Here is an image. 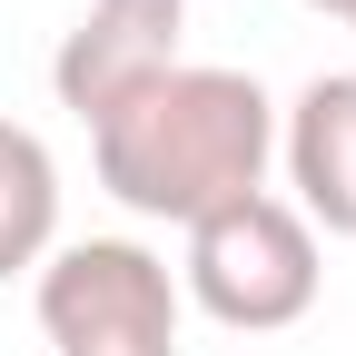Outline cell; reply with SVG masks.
Returning <instances> with one entry per match:
<instances>
[{"label":"cell","mask_w":356,"mask_h":356,"mask_svg":"<svg viewBox=\"0 0 356 356\" xmlns=\"http://www.w3.org/2000/svg\"><path fill=\"white\" fill-rule=\"evenodd\" d=\"M89 159H99V188L129 218H159V228H198L208 208L257 198L267 159H277V99L248 70H188L149 79L129 109H109L89 129Z\"/></svg>","instance_id":"6da1fadb"},{"label":"cell","mask_w":356,"mask_h":356,"mask_svg":"<svg viewBox=\"0 0 356 356\" xmlns=\"http://www.w3.org/2000/svg\"><path fill=\"white\" fill-rule=\"evenodd\" d=\"M307 10H327V20H346V30H356V0H307Z\"/></svg>","instance_id":"52a82bcc"},{"label":"cell","mask_w":356,"mask_h":356,"mask_svg":"<svg viewBox=\"0 0 356 356\" xmlns=\"http://www.w3.org/2000/svg\"><path fill=\"white\" fill-rule=\"evenodd\" d=\"M60 238V159L40 149V129L0 119V277L40 267Z\"/></svg>","instance_id":"8992f818"},{"label":"cell","mask_w":356,"mask_h":356,"mask_svg":"<svg viewBox=\"0 0 356 356\" xmlns=\"http://www.w3.org/2000/svg\"><path fill=\"white\" fill-rule=\"evenodd\" d=\"M178 267L139 238H79L40 257L50 356H178Z\"/></svg>","instance_id":"3957f363"},{"label":"cell","mask_w":356,"mask_h":356,"mask_svg":"<svg viewBox=\"0 0 356 356\" xmlns=\"http://www.w3.org/2000/svg\"><path fill=\"white\" fill-rule=\"evenodd\" d=\"M178 40H188V0H89L70 20V40L50 50V89L60 109H79L99 129L109 109H129L149 79L178 70Z\"/></svg>","instance_id":"277c9868"},{"label":"cell","mask_w":356,"mask_h":356,"mask_svg":"<svg viewBox=\"0 0 356 356\" xmlns=\"http://www.w3.org/2000/svg\"><path fill=\"white\" fill-rule=\"evenodd\" d=\"M327 287V257H317V228L287 208V198H228L188 228V267H178V297H198L218 327H297Z\"/></svg>","instance_id":"7a4b0ae2"},{"label":"cell","mask_w":356,"mask_h":356,"mask_svg":"<svg viewBox=\"0 0 356 356\" xmlns=\"http://www.w3.org/2000/svg\"><path fill=\"white\" fill-rule=\"evenodd\" d=\"M277 159H287V208L327 238H356V70H327L297 89V109L277 119Z\"/></svg>","instance_id":"5b68a950"}]
</instances>
